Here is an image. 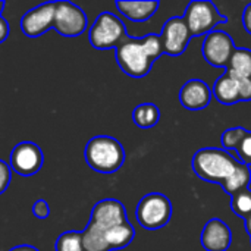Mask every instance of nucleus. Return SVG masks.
<instances>
[{
	"mask_svg": "<svg viewBox=\"0 0 251 251\" xmlns=\"http://www.w3.org/2000/svg\"><path fill=\"white\" fill-rule=\"evenodd\" d=\"M54 18V1L38 4L37 7L29 9L21 18V29L29 38H37L46 31L53 28Z\"/></svg>",
	"mask_w": 251,
	"mask_h": 251,
	"instance_id": "obj_12",
	"label": "nucleus"
},
{
	"mask_svg": "<svg viewBox=\"0 0 251 251\" xmlns=\"http://www.w3.org/2000/svg\"><path fill=\"white\" fill-rule=\"evenodd\" d=\"M10 184V166L4 162L0 160V194H3Z\"/></svg>",
	"mask_w": 251,
	"mask_h": 251,
	"instance_id": "obj_27",
	"label": "nucleus"
},
{
	"mask_svg": "<svg viewBox=\"0 0 251 251\" xmlns=\"http://www.w3.org/2000/svg\"><path fill=\"white\" fill-rule=\"evenodd\" d=\"M162 53V41L156 34H149L143 38L126 37L115 49L119 68L132 78L146 76Z\"/></svg>",
	"mask_w": 251,
	"mask_h": 251,
	"instance_id": "obj_1",
	"label": "nucleus"
},
{
	"mask_svg": "<svg viewBox=\"0 0 251 251\" xmlns=\"http://www.w3.org/2000/svg\"><path fill=\"white\" fill-rule=\"evenodd\" d=\"M244 221H246V229H247V232H249V235H250L251 238V215L247 219H244Z\"/></svg>",
	"mask_w": 251,
	"mask_h": 251,
	"instance_id": "obj_32",
	"label": "nucleus"
},
{
	"mask_svg": "<svg viewBox=\"0 0 251 251\" xmlns=\"http://www.w3.org/2000/svg\"><path fill=\"white\" fill-rule=\"evenodd\" d=\"M171 218V200L160 193H150L144 196L137 206V221L146 229H160L169 224Z\"/></svg>",
	"mask_w": 251,
	"mask_h": 251,
	"instance_id": "obj_6",
	"label": "nucleus"
},
{
	"mask_svg": "<svg viewBox=\"0 0 251 251\" xmlns=\"http://www.w3.org/2000/svg\"><path fill=\"white\" fill-rule=\"evenodd\" d=\"M32 215L38 219H47L50 216V206L44 200H38L32 206Z\"/></svg>",
	"mask_w": 251,
	"mask_h": 251,
	"instance_id": "obj_28",
	"label": "nucleus"
},
{
	"mask_svg": "<svg viewBox=\"0 0 251 251\" xmlns=\"http://www.w3.org/2000/svg\"><path fill=\"white\" fill-rule=\"evenodd\" d=\"M84 10L71 1H54L53 28L63 37H78L87 29Z\"/></svg>",
	"mask_w": 251,
	"mask_h": 251,
	"instance_id": "obj_7",
	"label": "nucleus"
},
{
	"mask_svg": "<svg viewBox=\"0 0 251 251\" xmlns=\"http://www.w3.org/2000/svg\"><path fill=\"white\" fill-rule=\"evenodd\" d=\"M232 244V231L229 226L215 218L210 219L201 231V246L206 251H226Z\"/></svg>",
	"mask_w": 251,
	"mask_h": 251,
	"instance_id": "obj_13",
	"label": "nucleus"
},
{
	"mask_svg": "<svg viewBox=\"0 0 251 251\" xmlns=\"http://www.w3.org/2000/svg\"><path fill=\"white\" fill-rule=\"evenodd\" d=\"M247 134V129L238 126V128H231L226 129L222 135V144L226 150H237L241 144V141L244 140Z\"/></svg>",
	"mask_w": 251,
	"mask_h": 251,
	"instance_id": "obj_24",
	"label": "nucleus"
},
{
	"mask_svg": "<svg viewBox=\"0 0 251 251\" xmlns=\"http://www.w3.org/2000/svg\"><path fill=\"white\" fill-rule=\"evenodd\" d=\"M85 160L91 169L100 174H113L122 168L125 150L116 138L97 135L87 143Z\"/></svg>",
	"mask_w": 251,
	"mask_h": 251,
	"instance_id": "obj_2",
	"label": "nucleus"
},
{
	"mask_svg": "<svg viewBox=\"0 0 251 251\" xmlns=\"http://www.w3.org/2000/svg\"><path fill=\"white\" fill-rule=\"evenodd\" d=\"M82 247L84 251H110L104 240V232L90 224L82 231Z\"/></svg>",
	"mask_w": 251,
	"mask_h": 251,
	"instance_id": "obj_21",
	"label": "nucleus"
},
{
	"mask_svg": "<svg viewBox=\"0 0 251 251\" xmlns=\"http://www.w3.org/2000/svg\"><path fill=\"white\" fill-rule=\"evenodd\" d=\"M235 50L234 40L224 31L209 32L201 47L203 57L213 66H228Z\"/></svg>",
	"mask_w": 251,
	"mask_h": 251,
	"instance_id": "obj_9",
	"label": "nucleus"
},
{
	"mask_svg": "<svg viewBox=\"0 0 251 251\" xmlns=\"http://www.w3.org/2000/svg\"><path fill=\"white\" fill-rule=\"evenodd\" d=\"M212 100V91L201 79L187 81L179 91V101L188 110H201L209 106Z\"/></svg>",
	"mask_w": 251,
	"mask_h": 251,
	"instance_id": "obj_14",
	"label": "nucleus"
},
{
	"mask_svg": "<svg viewBox=\"0 0 251 251\" xmlns=\"http://www.w3.org/2000/svg\"><path fill=\"white\" fill-rule=\"evenodd\" d=\"M3 7H4V1H1V0H0V12L3 10Z\"/></svg>",
	"mask_w": 251,
	"mask_h": 251,
	"instance_id": "obj_33",
	"label": "nucleus"
},
{
	"mask_svg": "<svg viewBox=\"0 0 251 251\" xmlns=\"http://www.w3.org/2000/svg\"><path fill=\"white\" fill-rule=\"evenodd\" d=\"M124 22L110 12L100 13L90 28V43L97 50L116 49L126 38Z\"/></svg>",
	"mask_w": 251,
	"mask_h": 251,
	"instance_id": "obj_4",
	"label": "nucleus"
},
{
	"mask_svg": "<svg viewBox=\"0 0 251 251\" xmlns=\"http://www.w3.org/2000/svg\"><path fill=\"white\" fill-rule=\"evenodd\" d=\"M160 119V110L154 103H141L132 112V121L140 128H151Z\"/></svg>",
	"mask_w": 251,
	"mask_h": 251,
	"instance_id": "obj_19",
	"label": "nucleus"
},
{
	"mask_svg": "<svg viewBox=\"0 0 251 251\" xmlns=\"http://www.w3.org/2000/svg\"><path fill=\"white\" fill-rule=\"evenodd\" d=\"M237 160L231 153L224 149H201L193 157V169L204 181L224 182L237 168Z\"/></svg>",
	"mask_w": 251,
	"mask_h": 251,
	"instance_id": "obj_3",
	"label": "nucleus"
},
{
	"mask_svg": "<svg viewBox=\"0 0 251 251\" xmlns=\"http://www.w3.org/2000/svg\"><path fill=\"white\" fill-rule=\"evenodd\" d=\"M56 251H84L82 247V232L68 231L63 232L54 244Z\"/></svg>",
	"mask_w": 251,
	"mask_h": 251,
	"instance_id": "obj_22",
	"label": "nucleus"
},
{
	"mask_svg": "<svg viewBox=\"0 0 251 251\" xmlns=\"http://www.w3.org/2000/svg\"><path fill=\"white\" fill-rule=\"evenodd\" d=\"M184 21L190 29L191 37H201L215 31L218 25L225 24L226 18L218 10V7L212 1L197 0L191 1L187 6Z\"/></svg>",
	"mask_w": 251,
	"mask_h": 251,
	"instance_id": "obj_5",
	"label": "nucleus"
},
{
	"mask_svg": "<svg viewBox=\"0 0 251 251\" xmlns=\"http://www.w3.org/2000/svg\"><path fill=\"white\" fill-rule=\"evenodd\" d=\"M135 237L134 226L129 222H124L121 225H116L107 231H104V240L109 247V250H122L128 247Z\"/></svg>",
	"mask_w": 251,
	"mask_h": 251,
	"instance_id": "obj_17",
	"label": "nucleus"
},
{
	"mask_svg": "<svg viewBox=\"0 0 251 251\" xmlns=\"http://www.w3.org/2000/svg\"><path fill=\"white\" fill-rule=\"evenodd\" d=\"M9 251H38V249H35L32 246H28V244H22V246H16V247L10 249Z\"/></svg>",
	"mask_w": 251,
	"mask_h": 251,
	"instance_id": "obj_31",
	"label": "nucleus"
},
{
	"mask_svg": "<svg viewBox=\"0 0 251 251\" xmlns=\"http://www.w3.org/2000/svg\"><path fill=\"white\" fill-rule=\"evenodd\" d=\"M216 100L222 104H234L241 101L240 100V90H238V82L237 78L232 72H229L228 69L225 71V74L218 78V81L215 82L213 87V93H212Z\"/></svg>",
	"mask_w": 251,
	"mask_h": 251,
	"instance_id": "obj_16",
	"label": "nucleus"
},
{
	"mask_svg": "<svg viewBox=\"0 0 251 251\" xmlns=\"http://www.w3.org/2000/svg\"><path fill=\"white\" fill-rule=\"evenodd\" d=\"M251 184V166L240 162L235 168V171L222 182L224 190L234 196L238 191H243L246 188H249V185Z\"/></svg>",
	"mask_w": 251,
	"mask_h": 251,
	"instance_id": "obj_18",
	"label": "nucleus"
},
{
	"mask_svg": "<svg viewBox=\"0 0 251 251\" xmlns=\"http://www.w3.org/2000/svg\"><path fill=\"white\" fill-rule=\"evenodd\" d=\"M119 12L132 22H144L150 19L159 9V1H116Z\"/></svg>",
	"mask_w": 251,
	"mask_h": 251,
	"instance_id": "obj_15",
	"label": "nucleus"
},
{
	"mask_svg": "<svg viewBox=\"0 0 251 251\" xmlns=\"http://www.w3.org/2000/svg\"><path fill=\"white\" fill-rule=\"evenodd\" d=\"M124 222H128L126 210L124 204L115 199H106V200H100L93 207L88 224L104 232Z\"/></svg>",
	"mask_w": 251,
	"mask_h": 251,
	"instance_id": "obj_11",
	"label": "nucleus"
},
{
	"mask_svg": "<svg viewBox=\"0 0 251 251\" xmlns=\"http://www.w3.org/2000/svg\"><path fill=\"white\" fill-rule=\"evenodd\" d=\"M7 35H9V24L3 16H0V43H3L7 38Z\"/></svg>",
	"mask_w": 251,
	"mask_h": 251,
	"instance_id": "obj_30",
	"label": "nucleus"
},
{
	"mask_svg": "<svg viewBox=\"0 0 251 251\" xmlns=\"http://www.w3.org/2000/svg\"><path fill=\"white\" fill-rule=\"evenodd\" d=\"M163 47V53L171 56H179L187 50V46L191 40L190 29L181 16H174L166 21L163 25L162 34L159 35Z\"/></svg>",
	"mask_w": 251,
	"mask_h": 251,
	"instance_id": "obj_10",
	"label": "nucleus"
},
{
	"mask_svg": "<svg viewBox=\"0 0 251 251\" xmlns=\"http://www.w3.org/2000/svg\"><path fill=\"white\" fill-rule=\"evenodd\" d=\"M237 153L240 156V162L251 166V132L247 131L244 140L241 141L240 147L237 149Z\"/></svg>",
	"mask_w": 251,
	"mask_h": 251,
	"instance_id": "obj_25",
	"label": "nucleus"
},
{
	"mask_svg": "<svg viewBox=\"0 0 251 251\" xmlns=\"http://www.w3.org/2000/svg\"><path fill=\"white\" fill-rule=\"evenodd\" d=\"M243 25H244L246 31L251 34V3L244 9V13H243Z\"/></svg>",
	"mask_w": 251,
	"mask_h": 251,
	"instance_id": "obj_29",
	"label": "nucleus"
},
{
	"mask_svg": "<svg viewBox=\"0 0 251 251\" xmlns=\"http://www.w3.org/2000/svg\"><path fill=\"white\" fill-rule=\"evenodd\" d=\"M231 72V71H229ZM234 74V72H232ZM235 75V74H234ZM240 90V100L241 101H250L251 100V78H243L235 75Z\"/></svg>",
	"mask_w": 251,
	"mask_h": 251,
	"instance_id": "obj_26",
	"label": "nucleus"
},
{
	"mask_svg": "<svg viewBox=\"0 0 251 251\" xmlns=\"http://www.w3.org/2000/svg\"><path fill=\"white\" fill-rule=\"evenodd\" d=\"M44 162V156L41 149L29 141L19 143L10 153V169L21 176H32L35 175Z\"/></svg>",
	"mask_w": 251,
	"mask_h": 251,
	"instance_id": "obj_8",
	"label": "nucleus"
},
{
	"mask_svg": "<svg viewBox=\"0 0 251 251\" xmlns=\"http://www.w3.org/2000/svg\"><path fill=\"white\" fill-rule=\"evenodd\" d=\"M228 71L243 78H251V50L237 49L228 63Z\"/></svg>",
	"mask_w": 251,
	"mask_h": 251,
	"instance_id": "obj_20",
	"label": "nucleus"
},
{
	"mask_svg": "<svg viewBox=\"0 0 251 251\" xmlns=\"http://www.w3.org/2000/svg\"><path fill=\"white\" fill-rule=\"evenodd\" d=\"M231 207L234 213L243 219H247L251 215V190L246 188L243 191H238L232 196Z\"/></svg>",
	"mask_w": 251,
	"mask_h": 251,
	"instance_id": "obj_23",
	"label": "nucleus"
}]
</instances>
